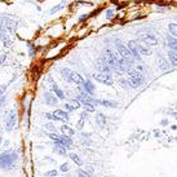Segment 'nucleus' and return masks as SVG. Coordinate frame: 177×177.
<instances>
[{
  "mask_svg": "<svg viewBox=\"0 0 177 177\" xmlns=\"http://www.w3.org/2000/svg\"><path fill=\"white\" fill-rule=\"evenodd\" d=\"M18 160V154L16 150H7L0 154V168L4 171H9L14 167Z\"/></svg>",
  "mask_w": 177,
  "mask_h": 177,
  "instance_id": "nucleus-1",
  "label": "nucleus"
},
{
  "mask_svg": "<svg viewBox=\"0 0 177 177\" xmlns=\"http://www.w3.org/2000/svg\"><path fill=\"white\" fill-rule=\"evenodd\" d=\"M143 75L137 70H133L128 73V80L131 83V88H138L143 83Z\"/></svg>",
  "mask_w": 177,
  "mask_h": 177,
  "instance_id": "nucleus-2",
  "label": "nucleus"
},
{
  "mask_svg": "<svg viewBox=\"0 0 177 177\" xmlns=\"http://www.w3.org/2000/svg\"><path fill=\"white\" fill-rule=\"evenodd\" d=\"M102 58H104V60L109 63V66L111 69H115V70H118V69H119V58H118L116 55H115V53H112L110 49L105 50Z\"/></svg>",
  "mask_w": 177,
  "mask_h": 177,
  "instance_id": "nucleus-3",
  "label": "nucleus"
},
{
  "mask_svg": "<svg viewBox=\"0 0 177 177\" xmlns=\"http://www.w3.org/2000/svg\"><path fill=\"white\" fill-rule=\"evenodd\" d=\"M16 124H17V110L12 109L5 118V129L8 131V132H11V131L14 129Z\"/></svg>",
  "mask_w": 177,
  "mask_h": 177,
  "instance_id": "nucleus-4",
  "label": "nucleus"
},
{
  "mask_svg": "<svg viewBox=\"0 0 177 177\" xmlns=\"http://www.w3.org/2000/svg\"><path fill=\"white\" fill-rule=\"evenodd\" d=\"M93 79L102 84H106V85H112L114 84V80H112V76L110 74H104V73H100V74H93Z\"/></svg>",
  "mask_w": 177,
  "mask_h": 177,
  "instance_id": "nucleus-5",
  "label": "nucleus"
},
{
  "mask_svg": "<svg viewBox=\"0 0 177 177\" xmlns=\"http://www.w3.org/2000/svg\"><path fill=\"white\" fill-rule=\"evenodd\" d=\"M116 49H118V53L122 56V58H124V60H127V61L131 60V57H132L131 50L128 49V47H125L124 44H122L119 40H116Z\"/></svg>",
  "mask_w": 177,
  "mask_h": 177,
  "instance_id": "nucleus-6",
  "label": "nucleus"
},
{
  "mask_svg": "<svg viewBox=\"0 0 177 177\" xmlns=\"http://www.w3.org/2000/svg\"><path fill=\"white\" fill-rule=\"evenodd\" d=\"M94 67H96L100 73H104V74H110V70H111L109 63H107L102 57H100L98 60L94 62Z\"/></svg>",
  "mask_w": 177,
  "mask_h": 177,
  "instance_id": "nucleus-7",
  "label": "nucleus"
},
{
  "mask_svg": "<svg viewBox=\"0 0 177 177\" xmlns=\"http://www.w3.org/2000/svg\"><path fill=\"white\" fill-rule=\"evenodd\" d=\"M141 39H142L143 43L149 45H156L158 44V39L156 36L153 34V32H146V34H141Z\"/></svg>",
  "mask_w": 177,
  "mask_h": 177,
  "instance_id": "nucleus-8",
  "label": "nucleus"
},
{
  "mask_svg": "<svg viewBox=\"0 0 177 177\" xmlns=\"http://www.w3.org/2000/svg\"><path fill=\"white\" fill-rule=\"evenodd\" d=\"M43 100H44V102L48 105V106H55V105L58 104L57 96L52 94L50 92H45V93L43 94Z\"/></svg>",
  "mask_w": 177,
  "mask_h": 177,
  "instance_id": "nucleus-9",
  "label": "nucleus"
},
{
  "mask_svg": "<svg viewBox=\"0 0 177 177\" xmlns=\"http://www.w3.org/2000/svg\"><path fill=\"white\" fill-rule=\"evenodd\" d=\"M52 114L55 115L56 119L60 120V122H69V119H70V116H69V112L65 111V110H62V109L55 110Z\"/></svg>",
  "mask_w": 177,
  "mask_h": 177,
  "instance_id": "nucleus-10",
  "label": "nucleus"
},
{
  "mask_svg": "<svg viewBox=\"0 0 177 177\" xmlns=\"http://www.w3.org/2000/svg\"><path fill=\"white\" fill-rule=\"evenodd\" d=\"M128 49L131 50L132 56L136 58V60H141V55H140V52H138V48H137V42H135V40H131V42H128Z\"/></svg>",
  "mask_w": 177,
  "mask_h": 177,
  "instance_id": "nucleus-11",
  "label": "nucleus"
},
{
  "mask_svg": "<svg viewBox=\"0 0 177 177\" xmlns=\"http://www.w3.org/2000/svg\"><path fill=\"white\" fill-rule=\"evenodd\" d=\"M55 143H60V145H62L65 149H70L71 145H73V141H71V137H67V136H60V138H58L57 141H53Z\"/></svg>",
  "mask_w": 177,
  "mask_h": 177,
  "instance_id": "nucleus-12",
  "label": "nucleus"
},
{
  "mask_svg": "<svg viewBox=\"0 0 177 177\" xmlns=\"http://www.w3.org/2000/svg\"><path fill=\"white\" fill-rule=\"evenodd\" d=\"M70 83H74V84H76V85H83L84 78H83V76H81L79 73H76V71H71Z\"/></svg>",
  "mask_w": 177,
  "mask_h": 177,
  "instance_id": "nucleus-13",
  "label": "nucleus"
},
{
  "mask_svg": "<svg viewBox=\"0 0 177 177\" xmlns=\"http://www.w3.org/2000/svg\"><path fill=\"white\" fill-rule=\"evenodd\" d=\"M60 131L62 132L63 136H67V137H73V136L75 135V131H74L73 128H71L70 125H67V124L61 125V127H60Z\"/></svg>",
  "mask_w": 177,
  "mask_h": 177,
  "instance_id": "nucleus-14",
  "label": "nucleus"
},
{
  "mask_svg": "<svg viewBox=\"0 0 177 177\" xmlns=\"http://www.w3.org/2000/svg\"><path fill=\"white\" fill-rule=\"evenodd\" d=\"M96 123H97V125H98L101 129H104L105 127H106V116H105L104 114H101V112H98V114L96 115Z\"/></svg>",
  "mask_w": 177,
  "mask_h": 177,
  "instance_id": "nucleus-15",
  "label": "nucleus"
},
{
  "mask_svg": "<svg viewBox=\"0 0 177 177\" xmlns=\"http://www.w3.org/2000/svg\"><path fill=\"white\" fill-rule=\"evenodd\" d=\"M137 48H138L140 55H143V56H150L151 55L150 48H147L145 44H143V43H137Z\"/></svg>",
  "mask_w": 177,
  "mask_h": 177,
  "instance_id": "nucleus-16",
  "label": "nucleus"
},
{
  "mask_svg": "<svg viewBox=\"0 0 177 177\" xmlns=\"http://www.w3.org/2000/svg\"><path fill=\"white\" fill-rule=\"evenodd\" d=\"M52 91H53V93L57 96V98H60V100H63V98H65V93H63V91H62V89H61L56 83L52 84Z\"/></svg>",
  "mask_w": 177,
  "mask_h": 177,
  "instance_id": "nucleus-17",
  "label": "nucleus"
},
{
  "mask_svg": "<svg viewBox=\"0 0 177 177\" xmlns=\"http://www.w3.org/2000/svg\"><path fill=\"white\" fill-rule=\"evenodd\" d=\"M83 88H84V92H87L88 94H92L94 92V84H92L91 81H84Z\"/></svg>",
  "mask_w": 177,
  "mask_h": 177,
  "instance_id": "nucleus-18",
  "label": "nucleus"
},
{
  "mask_svg": "<svg viewBox=\"0 0 177 177\" xmlns=\"http://www.w3.org/2000/svg\"><path fill=\"white\" fill-rule=\"evenodd\" d=\"M167 42H168L169 50H173V52H177V40H174L172 36H168V38H167Z\"/></svg>",
  "mask_w": 177,
  "mask_h": 177,
  "instance_id": "nucleus-19",
  "label": "nucleus"
},
{
  "mask_svg": "<svg viewBox=\"0 0 177 177\" xmlns=\"http://www.w3.org/2000/svg\"><path fill=\"white\" fill-rule=\"evenodd\" d=\"M159 67L163 71H168L169 69H171V66H169V62L166 58H159Z\"/></svg>",
  "mask_w": 177,
  "mask_h": 177,
  "instance_id": "nucleus-20",
  "label": "nucleus"
},
{
  "mask_svg": "<svg viewBox=\"0 0 177 177\" xmlns=\"http://www.w3.org/2000/svg\"><path fill=\"white\" fill-rule=\"evenodd\" d=\"M66 150L67 149H65L62 145H60V143H55V147H53V151L57 154H60V155H66Z\"/></svg>",
  "mask_w": 177,
  "mask_h": 177,
  "instance_id": "nucleus-21",
  "label": "nucleus"
},
{
  "mask_svg": "<svg viewBox=\"0 0 177 177\" xmlns=\"http://www.w3.org/2000/svg\"><path fill=\"white\" fill-rule=\"evenodd\" d=\"M100 105L101 106H105V107H118V104L116 102H112V101H109V100H100Z\"/></svg>",
  "mask_w": 177,
  "mask_h": 177,
  "instance_id": "nucleus-22",
  "label": "nucleus"
},
{
  "mask_svg": "<svg viewBox=\"0 0 177 177\" xmlns=\"http://www.w3.org/2000/svg\"><path fill=\"white\" fill-rule=\"evenodd\" d=\"M69 156H70V159H71V160H73L75 164H78V166H83V160L80 159V156H79L78 154L70 153V154H69Z\"/></svg>",
  "mask_w": 177,
  "mask_h": 177,
  "instance_id": "nucleus-23",
  "label": "nucleus"
},
{
  "mask_svg": "<svg viewBox=\"0 0 177 177\" xmlns=\"http://www.w3.org/2000/svg\"><path fill=\"white\" fill-rule=\"evenodd\" d=\"M168 58L169 62L173 66H177V52H173V50H168Z\"/></svg>",
  "mask_w": 177,
  "mask_h": 177,
  "instance_id": "nucleus-24",
  "label": "nucleus"
},
{
  "mask_svg": "<svg viewBox=\"0 0 177 177\" xmlns=\"http://www.w3.org/2000/svg\"><path fill=\"white\" fill-rule=\"evenodd\" d=\"M60 73H61V76H62L63 79H66L67 81H70V75H71V70H70V69H67V67L61 69Z\"/></svg>",
  "mask_w": 177,
  "mask_h": 177,
  "instance_id": "nucleus-25",
  "label": "nucleus"
},
{
  "mask_svg": "<svg viewBox=\"0 0 177 177\" xmlns=\"http://www.w3.org/2000/svg\"><path fill=\"white\" fill-rule=\"evenodd\" d=\"M76 174H78L79 177H92V174L89 173L87 169H83V168H79L78 171H76Z\"/></svg>",
  "mask_w": 177,
  "mask_h": 177,
  "instance_id": "nucleus-26",
  "label": "nucleus"
},
{
  "mask_svg": "<svg viewBox=\"0 0 177 177\" xmlns=\"http://www.w3.org/2000/svg\"><path fill=\"white\" fill-rule=\"evenodd\" d=\"M81 106L84 107V111H87V112H94V110H96L94 105H92V104H81Z\"/></svg>",
  "mask_w": 177,
  "mask_h": 177,
  "instance_id": "nucleus-27",
  "label": "nucleus"
},
{
  "mask_svg": "<svg viewBox=\"0 0 177 177\" xmlns=\"http://www.w3.org/2000/svg\"><path fill=\"white\" fill-rule=\"evenodd\" d=\"M168 30L172 36H177V24H169Z\"/></svg>",
  "mask_w": 177,
  "mask_h": 177,
  "instance_id": "nucleus-28",
  "label": "nucleus"
},
{
  "mask_svg": "<svg viewBox=\"0 0 177 177\" xmlns=\"http://www.w3.org/2000/svg\"><path fill=\"white\" fill-rule=\"evenodd\" d=\"M70 104H71V106L74 107V110H78V109H80V107H81L80 101H78V100H73Z\"/></svg>",
  "mask_w": 177,
  "mask_h": 177,
  "instance_id": "nucleus-29",
  "label": "nucleus"
},
{
  "mask_svg": "<svg viewBox=\"0 0 177 177\" xmlns=\"http://www.w3.org/2000/svg\"><path fill=\"white\" fill-rule=\"evenodd\" d=\"M66 5V3L65 1H62L61 4H58V5H56V7H53L52 9H50V13H55V12H57V11H60L61 8H63V7Z\"/></svg>",
  "mask_w": 177,
  "mask_h": 177,
  "instance_id": "nucleus-30",
  "label": "nucleus"
},
{
  "mask_svg": "<svg viewBox=\"0 0 177 177\" xmlns=\"http://www.w3.org/2000/svg\"><path fill=\"white\" fill-rule=\"evenodd\" d=\"M60 171H61V172H63V173H65V172H69V171H70V164H69V163H63V164H61Z\"/></svg>",
  "mask_w": 177,
  "mask_h": 177,
  "instance_id": "nucleus-31",
  "label": "nucleus"
},
{
  "mask_svg": "<svg viewBox=\"0 0 177 177\" xmlns=\"http://www.w3.org/2000/svg\"><path fill=\"white\" fill-rule=\"evenodd\" d=\"M56 176H57V171L56 169H50V171L44 173V177H56Z\"/></svg>",
  "mask_w": 177,
  "mask_h": 177,
  "instance_id": "nucleus-32",
  "label": "nucleus"
},
{
  "mask_svg": "<svg viewBox=\"0 0 177 177\" xmlns=\"http://www.w3.org/2000/svg\"><path fill=\"white\" fill-rule=\"evenodd\" d=\"M120 85H122L123 88H131L129 80H125V79H120Z\"/></svg>",
  "mask_w": 177,
  "mask_h": 177,
  "instance_id": "nucleus-33",
  "label": "nucleus"
},
{
  "mask_svg": "<svg viewBox=\"0 0 177 177\" xmlns=\"http://www.w3.org/2000/svg\"><path fill=\"white\" fill-rule=\"evenodd\" d=\"M62 110H65V111L70 112V111H74V107L71 106V104H63V105H62Z\"/></svg>",
  "mask_w": 177,
  "mask_h": 177,
  "instance_id": "nucleus-34",
  "label": "nucleus"
},
{
  "mask_svg": "<svg viewBox=\"0 0 177 177\" xmlns=\"http://www.w3.org/2000/svg\"><path fill=\"white\" fill-rule=\"evenodd\" d=\"M48 136H49V138H50V140H53V141H57L58 138H60V135H57L56 132H50Z\"/></svg>",
  "mask_w": 177,
  "mask_h": 177,
  "instance_id": "nucleus-35",
  "label": "nucleus"
},
{
  "mask_svg": "<svg viewBox=\"0 0 177 177\" xmlns=\"http://www.w3.org/2000/svg\"><path fill=\"white\" fill-rule=\"evenodd\" d=\"M83 127H84V120L83 119H79L78 120V124H76V128H78V129H83Z\"/></svg>",
  "mask_w": 177,
  "mask_h": 177,
  "instance_id": "nucleus-36",
  "label": "nucleus"
},
{
  "mask_svg": "<svg viewBox=\"0 0 177 177\" xmlns=\"http://www.w3.org/2000/svg\"><path fill=\"white\" fill-rule=\"evenodd\" d=\"M7 87H8V84H3V85H0V97L4 96V91L7 89Z\"/></svg>",
  "mask_w": 177,
  "mask_h": 177,
  "instance_id": "nucleus-37",
  "label": "nucleus"
},
{
  "mask_svg": "<svg viewBox=\"0 0 177 177\" xmlns=\"http://www.w3.org/2000/svg\"><path fill=\"white\" fill-rule=\"evenodd\" d=\"M44 116L47 118V119H49V120H57V119H56V116H55V115H53V114H50V112H47V114H45Z\"/></svg>",
  "mask_w": 177,
  "mask_h": 177,
  "instance_id": "nucleus-38",
  "label": "nucleus"
},
{
  "mask_svg": "<svg viewBox=\"0 0 177 177\" xmlns=\"http://www.w3.org/2000/svg\"><path fill=\"white\" fill-rule=\"evenodd\" d=\"M45 128H47V129H49L50 132H56V128H55V125H53V124H50V123H48V124L45 125Z\"/></svg>",
  "mask_w": 177,
  "mask_h": 177,
  "instance_id": "nucleus-39",
  "label": "nucleus"
},
{
  "mask_svg": "<svg viewBox=\"0 0 177 177\" xmlns=\"http://www.w3.org/2000/svg\"><path fill=\"white\" fill-rule=\"evenodd\" d=\"M88 114H89V112H87V111H83V112H81V114H80V118H79V119H83V120H85L87 118H88Z\"/></svg>",
  "mask_w": 177,
  "mask_h": 177,
  "instance_id": "nucleus-40",
  "label": "nucleus"
},
{
  "mask_svg": "<svg viewBox=\"0 0 177 177\" xmlns=\"http://www.w3.org/2000/svg\"><path fill=\"white\" fill-rule=\"evenodd\" d=\"M112 16H114V11H112V9H109L106 13V18H111Z\"/></svg>",
  "mask_w": 177,
  "mask_h": 177,
  "instance_id": "nucleus-41",
  "label": "nucleus"
},
{
  "mask_svg": "<svg viewBox=\"0 0 177 177\" xmlns=\"http://www.w3.org/2000/svg\"><path fill=\"white\" fill-rule=\"evenodd\" d=\"M4 101H5V94H4V96H1V97H0V107L3 106Z\"/></svg>",
  "mask_w": 177,
  "mask_h": 177,
  "instance_id": "nucleus-42",
  "label": "nucleus"
},
{
  "mask_svg": "<svg viewBox=\"0 0 177 177\" xmlns=\"http://www.w3.org/2000/svg\"><path fill=\"white\" fill-rule=\"evenodd\" d=\"M5 57L7 56L5 55H3V56H0V66H1V63L4 62V61H5Z\"/></svg>",
  "mask_w": 177,
  "mask_h": 177,
  "instance_id": "nucleus-43",
  "label": "nucleus"
},
{
  "mask_svg": "<svg viewBox=\"0 0 177 177\" xmlns=\"http://www.w3.org/2000/svg\"><path fill=\"white\" fill-rule=\"evenodd\" d=\"M87 171H88V172H89V173H91V174H93V172H94V168H93V167H92V166H89Z\"/></svg>",
  "mask_w": 177,
  "mask_h": 177,
  "instance_id": "nucleus-44",
  "label": "nucleus"
},
{
  "mask_svg": "<svg viewBox=\"0 0 177 177\" xmlns=\"http://www.w3.org/2000/svg\"><path fill=\"white\" fill-rule=\"evenodd\" d=\"M85 18H87V14H83V16L79 17V21H83V20H85Z\"/></svg>",
  "mask_w": 177,
  "mask_h": 177,
  "instance_id": "nucleus-45",
  "label": "nucleus"
},
{
  "mask_svg": "<svg viewBox=\"0 0 177 177\" xmlns=\"http://www.w3.org/2000/svg\"><path fill=\"white\" fill-rule=\"evenodd\" d=\"M162 124H163V125L168 124V120H167V119H163V120H162Z\"/></svg>",
  "mask_w": 177,
  "mask_h": 177,
  "instance_id": "nucleus-46",
  "label": "nucleus"
},
{
  "mask_svg": "<svg viewBox=\"0 0 177 177\" xmlns=\"http://www.w3.org/2000/svg\"><path fill=\"white\" fill-rule=\"evenodd\" d=\"M154 135H155L156 137H159V135H160V132H159V131H154Z\"/></svg>",
  "mask_w": 177,
  "mask_h": 177,
  "instance_id": "nucleus-47",
  "label": "nucleus"
},
{
  "mask_svg": "<svg viewBox=\"0 0 177 177\" xmlns=\"http://www.w3.org/2000/svg\"><path fill=\"white\" fill-rule=\"evenodd\" d=\"M3 142V137H1V136H0V143Z\"/></svg>",
  "mask_w": 177,
  "mask_h": 177,
  "instance_id": "nucleus-48",
  "label": "nucleus"
},
{
  "mask_svg": "<svg viewBox=\"0 0 177 177\" xmlns=\"http://www.w3.org/2000/svg\"><path fill=\"white\" fill-rule=\"evenodd\" d=\"M176 141H177V137H176Z\"/></svg>",
  "mask_w": 177,
  "mask_h": 177,
  "instance_id": "nucleus-49",
  "label": "nucleus"
},
{
  "mask_svg": "<svg viewBox=\"0 0 177 177\" xmlns=\"http://www.w3.org/2000/svg\"><path fill=\"white\" fill-rule=\"evenodd\" d=\"M56 177H58V176H56Z\"/></svg>",
  "mask_w": 177,
  "mask_h": 177,
  "instance_id": "nucleus-50",
  "label": "nucleus"
}]
</instances>
